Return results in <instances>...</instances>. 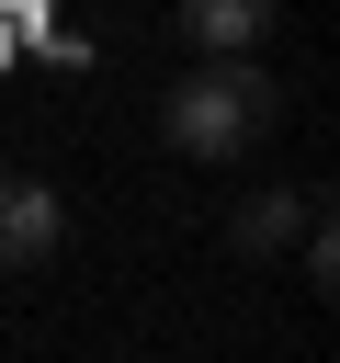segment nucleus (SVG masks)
Wrapping results in <instances>:
<instances>
[{"mask_svg":"<svg viewBox=\"0 0 340 363\" xmlns=\"http://www.w3.org/2000/svg\"><path fill=\"white\" fill-rule=\"evenodd\" d=\"M272 113H283V91H272L261 57H193V68L170 79V102H159V136H170L181 159L227 170V159H249V147L272 136Z\"/></svg>","mask_w":340,"mask_h":363,"instance_id":"nucleus-1","label":"nucleus"},{"mask_svg":"<svg viewBox=\"0 0 340 363\" xmlns=\"http://www.w3.org/2000/svg\"><path fill=\"white\" fill-rule=\"evenodd\" d=\"M68 250V193L34 170H0V272H45Z\"/></svg>","mask_w":340,"mask_h":363,"instance_id":"nucleus-2","label":"nucleus"},{"mask_svg":"<svg viewBox=\"0 0 340 363\" xmlns=\"http://www.w3.org/2000/svg\"><path fill=\"white\" fill-rule=\"evenodd\" d=\"M306 216H317V193H295V182H261V193H238V216H227V238H238L249 261H295V238H306Z\"/></svg>","mask_w":340,"mask_h":363,"instance_id":"nucleus-3","label":"nucleus"},{"mask_svg":"<svg viewBox=\"0 0 340 363\" xmlns=\"http://www.w3.org/2000/svg\"><path fill=\"white\" fill-rule=\"evenodd\" d=\"M170 34H181V68H193V57H249V45L272 34V11H261V0H181Z\"/></svg>","mask_w":340,"mask_h":363,"instance_id":"nucleus-4","label":"nucleus"},{"mask_svg":"<svg viewBox=\"0 0 340 363\" xmlns=\"http://www.w3.org/2000/svg\"><path fill=\"white\" fill-rule=\"evenodd\" d=\"M295 272H306L317 295L340 284V238H329V216H306V238H295Z\"/></svg>","mask_w":340,"mask_h":363,"instance_id":"nucleus-5","label":"nucleus"},{"mask_svg":"<svg viewBox=\"0 0 340 363\" xmlns=\"http://www.w3.org/2000/svg\"><path fill=\"white\" fill-rule=\"evenodd\" d=\"M11 57H23V23H0V68H11Z\"/></svg>","mask_w":340,"mask_h":363,"instance_id":"nucleus-6","label":"nucleus"}]
</instances>
